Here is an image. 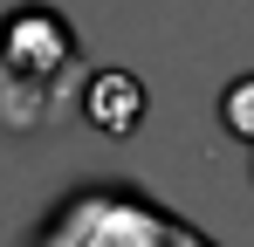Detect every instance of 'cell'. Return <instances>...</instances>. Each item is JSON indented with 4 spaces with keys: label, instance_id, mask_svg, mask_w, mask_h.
<instances>
[{
    "label": "cell",
    "instance_id": "obj_1",
    "mask_svg": "<svg viewBox=\"0 0 254 247\" xmlns=\"http://www.w3.org/2000/svg\"><path fill=\"white\" fill-rule=\"evenodd\" d=\"M76 62V35L55 7H14L0 21V69L21 82H48Z\"/></svg>",
    "mask_w": 254,
    "mask_h": 247
},
{
    "label": "cell",
    "instance_id": "obj_2",
    "mask_svg": "<svg viewBox=\"0 0 254 247\" xmlns=\"http://www.w3.org/2000/svg\"><path fill=\"white\" fill-rule=\"evenodd\" d=\"M83 117L103 130V137H130L144 124V82L130 69H96L83 82Z\"/></svg>",
    "mask_w": 254,
    "mask_h": 247
},
{
    "label": "cell",
    "instance_id": "obj_3",
    "mask_svg": "<svg viewBox=\"0 0 254 247\" xmlns=\"http://www.w3.org/2000/svg\"><path fill=\"white\" fill-rule=\"evenodd\" d=\"M220 124H227V137L254 144V69H248V76H234L227 89H220Z\"/></svg>",
    "mask_w": 254,
    "mask_h": 247
}]
</instances>
